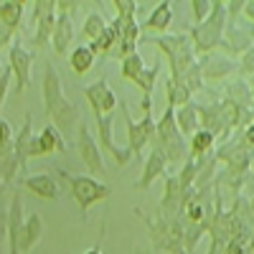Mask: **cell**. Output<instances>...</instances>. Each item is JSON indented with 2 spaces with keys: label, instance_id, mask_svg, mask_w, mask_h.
<instances>
[{
  "label": "cell",
  "instance_id": "6da1fadb",
  "mask_svg": "<svg viewBox=\"0 0 254 254\" xmlns=\"http://www.w3.org/2000/svg\"><path fill=\"white\" fill-rule=\"evenodd\" d=\"M44 107H46V115L51 117V125L64 137H71V135L76 137L81 115H79L76 104H71L64 97L61 76H59L54 64H46V69H44Z\"/></svg>",
  "mask_w": 254,
  "mask_h": 254
},
{
  "label": "cell",
  "instance_id": "7a4b0ae2",
  "mask_svg": "<svg viewBox=\"0 0 254 254\" xmlns=\"http://www.w3.org/2000/svg\"><path fill=\"white\" fill-rule=\"evenodd\" d=\"M224 33H226V3L224 0H214L208 18L190 28L188 38L193 44L196 56H203V54H214V49L221 46Z\"/></svg>",
  "mask_w": 254,
  "mask_h": 254
},
{
  "label": "cell",
  "instance_id": "3957f363",
  "mask_svg": "<svg viewBox=\"0 0 254 254\" xmlns=\"http://www.w3.org/2000/svg\"><path fill=\"white\" fill-rule=\"evenodd\" d=\"M135 214L142 219L147 234L153 239V247L165 254H188L183 247V221L181 219H150L142 208H135Z\"/></svg>",
  "mask_w": 254,
  "mask_h": 254
},
{
  "label": "cell",
  "instance_id": "277c9868",
  "mask_svg": "<svg viewBox=\"0 0 254 254\" xmlns=\"http://www.w3.org/2000/svg\"><path fill=\"white\" fill-rule=\"evenodd\" d=\"M150 147H158L168 163H181V160L188 158V142L176 125V110L168 107V104H165V112L158 120L155 140L150 142Z\"/></svg>",
  "mask_w": 254,
  "mask_h": 254
},
{
  "label": "cell",
  "instance_id": "5b68a950",
  "mask_svg": "<svg viewBox=\"0 0 254 254\" xmlns=\"http://www.w3.org/2000/svg\"><path fill=\"white\" fill-rule=\"evenodd\" d=\"M145 41H150L153 46H158L168 56V64H171V79H176V81H181L183 74L198 61L190 38L183 36V33H176V36H155V38H145Z\"/></svg>",
  "mask_w": 254,
  "mask_h": 254
},
{
  "label": "cell",
  "instance_id": "8992f818",
  "mask_svg": "<svg viewBox=\"0 0 254 254\" xmlns=\"http://www.w3.org/2000/svg\"><path fill=\"white\" fill-rule=\"evenodd\" d=\"M56 173L69 183L71 196H74V201H76V206H79L81 214H87L92 206H97V203H102V201H107V198L112 196V188H110L107 183H102V181L92 178V176L71 173V171H64V168H59Z\"/></svg>",
  "mask_w": 254,
  "mask_h": 254
},
{
  "label": "cell",
  "instance_id": "52a82bcc",
  "mask_svg": "<svg viewBox=\"0 0 254 254\" xmlns=\"http://www.w3.org/2000/svg\"><path fill=\"white\" fill-rule=\"evenodd\" d=\"M120 110H122V117H125V132H127V147H130L132 158H142V150L145 145H150L155 140V117L153 112L142 115L140 122H135L130 117V110H127V102H120Z\"/></svg>",
  "mask_w": 254,
  "mask_h": 254
},
{
  "label": "cell",
  "instance_id": "ba28073f",
  "mask_svg": "<svg viewBox=\"0 0 254 254\" xmlns=\"http://www.w3.org/2000/svg\"><path fill=\"white\" fill-rule=\"evenodd\" d=\"M76 150H79V158L87 165L92 178H97V181L107 178V168H104V160H102V147H99L97 137L89 132L87 122H81L79 130H76Z\"/></svg>",
  "mask_w": 254,
  "mask_h": 254
},
{
  "label": "cell",
  "instance_id": "9c48e42d",
  "mask_svg": "<svg viewBox=\"0 0 254 254\" xmlns=\"http://www.w3.org/2000/svg\"><path fill=\"white\" fill-rule=\"evenodd\" d=\"M33 46L36 49H46L51 44L54 26H56V0H38L33 3Z\"/></svg>",
  "mask_w": 254,
  "mask_h": 254
},
{
  "label": "cell",
  "instance_id": "30bf717a",
  "mask_svg": "<svg viewBox=\"0 0 254 254\" xmlns=\"http://www.w3.org/2000/svg\"><path fill=\"white\" fill-rule=\"evenodd\" d=\"M84 97H87V102H89L94 120L107 117V115H115L117 104H120V99H117V94L112 92V87L107 84V79H99V81L89 84V87L84 89Z\"/></svg>",
  "mask_w": 254,
  "mask_h": 254
},
{
  "label": "cell",
  "instance_id": "8fae6325",
  "mask_svg": "<svg viewBox=\"0 0 254 254\" xmlns=\"http://www.w3.org/2000/svg\"><path fill=\"white\" fill-rule=\"evenodd\" d=\"M33 54L20 46V44H13L10 46V54H8V66L13 71V79H15V94H26V89L31 87V69H33Z\"/></svg>",
  "mask_w": 254,
  "mask_h": 254
},
{
  "label": "cell",
  "instance_id": "7c38bea8",
  "mask_svg": "<svg viewBox=\"0 0 254 254\" xmlns=\"http://www.w3.org/2000/svg\"><path fill=\"white\" fill-rule=\"evenodd\" d=\"M23 224H26L23 203H20V193L15 190L13 198H10V206H8V234H5L8 254H20V234H23Z\"/></svg>",
  "mask_w": 254,
  "mask_h": 254
},
{
  "label": "cell",
  "instance_id": "4fadbf2b",
  "mask_svg": "<svg viewBox=\"0 0 254 254\" xmlns=\"http://www.w3.org/2000/svg\"><path fill=\"white\" fill-rule=\"evenodd\" d=\"M51 153H66V140L56 130L54 125H46L36 137H33V147H31V158H41V155H51Z\"/></svg>",
  "mask_w": 254,
  "mask_h": 254
},
{
  "label": "cell",
  "instance_id": "5bb4252c",
  "mask_svg": "<svg viewBox=\"0 0 254 254\" xmlns=\"http://www.w3.org/2000/svg\"><path fill=\"white\" fill-rule=\"evenodd\" d=\"M165 168H168L165 155L158 150V147H150V153H147V158L142 163V173H140V178H137L135 186L140 190H147L158 178H165Z\"/></svg>",
  "mask_w": 254,
  "mask_h": 254
},
{
  "label": "cell",
  "instance_id": "9a60e30c",
  "mask_svg": "<svg viewBox=\"0 0 254 254\" xmlns=\"http://www.w3.org/2000/svg\"><path fill=\"white\" fill-rule=\"evenodd\" d=\"M23 183L31 193L41 201H59L61 198V188L56 183V178H51L49 173H33V176H23Z\"/></svg>",
  "mask_w": 254,
  "mask_h": 254
},
{
  "label": "cell",
  "instance_id": "2e32d148",
  "mask_svg": "<svg viewBox=\"0 0 254 254\" xmlns=\"http://www.w3.org/2000/svg\"><path fill=\"white\" fill-rule=\"evenodd\" d=\"M33 137H36V132H33V115L28 112L23 127H20V132L15 135V158L20 163V173H23V176H26V165H28V158H31Z\"/></svg>",
  "mask_w": 254,
  "mask_h": 254
},
{
  "label": "cell",
  "instance_id": "e0dca14e",
  "mask_svg": "<svg viewBox=\"0 0 254 254\" xmlns=\"http://www.w3.org/2000/svg\"><path fill=\"white\" fill-rule=\"evenodd\" d=\"M74 41V20L71 15H59L56 13V26H54V36H51V46L59 56L66 54V49Z\"/></svg>",
  "mask_w": 254,
  "mask_h": 254
},
{
  "label": "cell",
  "instance_id": "ac0fdd59",
  "mask_svg": "<svg viewBox=\"0 0 254 254\" xmlns=\"http://www.w3.org/2000/svg\"><path fill=\"white\" fill-rule=\"evenodd\" d=\"M173 23V5L168 3V0H163V3H158L153 8V13L147 15V20L140 26V33L142 31H155V33H168V28H171Z\"/></svg>",
  "mask_w": 254,
  "mask_h": 254
},
{
  "label": "cell",
  "instance_id": "d6986e66",
  "mask_svg": "<svg viewBox=\"0 0 254 254\" xmlns=\"http://www.w3.org/2000/svg\"><path fill=\"white\" fill-rule=\"evenodd\" d=\"M201 64V71H203V79H224L234 71V61L229 56H216V54H208V56H201L198 59Z\"/></svg>",
  "mask_w": 254,
  "mask_h": 254
},
{
  "label": "cell",
  "instance_id": "ffe728a7",
  "mask_svg": "<svg viewBox=\"0 0 254 254\" xmlns=\"http://www.w3.org/2000/svg\"><path fill=\"white\" fill-rule=\"evenodd\" d=\"M176 125H178L181 135L188 137V140H190V135H193L196 130H201V125H198V107H196L193 99L176 110Z\"/></svg>",
  "mask_w": 254,
  "mask_h": 254
},
{
  "label": "cell",
  "instance_id": "44dd1931",
  "mask_svg": "<svg viewBox=\"0 0 254 254\" xmlns=\"http://www.w3.org/2000/svg\"><path fill=\"white\" fill-rule=\"evenodd\" d=\"M44 237V219L38 214H31L23 224V234H20V254H28Z\"/></svg>",
  "mask_w": 254,
  "mask_h": 254
},
{
  "label": "cell",
  "instance_id": "7402d4cb",
  "mask_svg": "<svg viewBox=\"0 0 254 254\" xmlns=\"http://www.w3.org/2000/svg\"><path fill=\"white\" fill-rule=\"evenodd\" d=\"M23 13H26L23 3H18V0H0V20L13 33H18L20 26H23Z\"/></svg>",
  "mask_w": 254,
  "mask_h": 254
},
{
  "label": "cell",
  "instance_id": "603a6c76",
  "mask_svg": "<svg viewBox=\"0 0 254 254\" xmlns=\"http://www.w3.org/2000/svg\"><path fill=\"white\" fill-rule=\"evenodd\" d=\"M214 145H216V135L208 132V130H196L190 135V145H188V158H203L208 153H214Z\"/></svg>",
  "mask_w": 254,
  "mask_h": 254
},
{
  "label": "cell",
  "instance_id": "cb8c5ba5",
  "mask_svg": "<svg viewBox=\"0 0 254 254\" xmlns=\"http://www.w3.org/2000/svg\"><path fill=\"white\" fill-rule=\"evenodd\" d=\"M190 89L186 87L183 81H176V79H168V84H165V104L168 107H173V110H178V107H183V104H188L190 102Z\"/></svg>",
  "mask_w": 254,
  "mask_h": 254
},
{
  "label": "cell",
  "instance_id": "d4e9b609",
  "mask_svg": "<svg viewBox=\"0 0 254 254\" xmlns=\"http://www.w3.org/2000/svg\"><path fill=\"white\" fill-rule=\"evenodd\" d=\"M94 54H92V49H89V44H81V46H76L71 54H69V64H71V69H74V74H79V76H84L92 66H94Z\"/></svg>",
  "mask_w": 254,
  "mask_h": 254
},
{
  "label": "cell",
  "instance_id": "484cf974",
  "mask_svg": "<svg viewBox=\"0 0 254 254\" xmlns=\"http://www.w3.org/2000/svg\"><path fill=\"white\" fill-rule=\"evenodd\" d=\"M84 36H87V41L92 44V41H97L104 31H107V20H104V15L99 10H92L84 15V26H81Z\"/></svg>",
  "mask_w": 254,
  "mask_h": 254
},
{
  "label": "cell",
  "instance_id": "4316f807",
  "mask_svg": "<svg viewBox=\"0 0 254 254\" xmlns=\"http://www.w3.org/2000/svg\"><path fill=\"white\" fill-rule=\"evenodd\" d=\"M115 44H117V31H115L112 26H107V31H104V33H102L97 41H92L89 49H92V54H94V56L110 59V54H112Z\"/></svg>",
  "mask_w": 254,
  "mask_h": 254
},
{
  "label": "cell",
  "instance_id": "83f0119b",
  "mask_svg": "<svg viewBox=\"0 0 254 254\" xmlns=\"http://www.w3.org/2000/svg\"><path fill=\"white\" fill-rule=\"evenodd\" d=\"M120 64H122V71H120L122 81L137 84L140 74L145 71V61H142V56H140V54H132V56H127V59H125V61H120Z\"/></svg>",
  "mask_w": 254,
  "mask_h": 254
},
{
  "label": "cell",
  "instance_id": "f1b7e54d",
  "mask_svg": "<svg viewBox=\"0 0 254 254\" xmlns=\"http://www.w3.org/2000/svg\"><path fill=\"white\" fill-rule=\"evenodd\" d=\"M226 94H229V102L231 104H237V107H249V84L244 79H237V81H231L229 87H226Z\"/></svg>",
  "mask_w": 254,
  "mask_h": 254
},
{
  "label": "cell",
  "instance_id": "f546056e",
  "mask_svg": "<svg viewBox=\"0 0 254 254\" xmlns=\"http://www.w3.org/2000/svg\"><path fill=\"white\" fill-rule=\"evenodd\" d=\"M158 76H160V61H155L150 69L145 66V71L140 74V79H137V84H135V87H140L142 97H153V89H155Z\"/></svg>",
  "mask_w": 254,
  "mask_h": 254
},
{
  "label": "cell",
  "instance_id": "4dcf8cb0",
  "mask_svg": "<svg viewBox=\"0 0 254 254\" xmlns=\"http://www.w3.org/2000/svg\"><path fill=\"white\" fill-rule=\"evenodd\" d=\"M15 150V135H13V127L8 120L0 117V158L8 155Z\"/></svg>",
  "mask_w": 254,
  "mask_h": 254
},
{
  "label": "cell",
  "instance_id": "1f68e13d",
  "mask_svg": "<svg viewBox=\"0 0 254 254\" xmlns=\"http://www.w3.org/2000/svg\"><path fill=\"white\" fill-rule=\"evenodd\" d=\"M18 171H20V163H18V158H15V150L0 158V173H3V183H5V186L13 183V178H15Z\"/></svg>",
  "mask_w": 254,
  "mask_h": 254
},
{
  "label": "cell",
  "instance_id": "d6a6232c",
  "mask_svg": "<svg viewBox=\"0 0 254 254\" xmlns=\"http://www.w3.org/2000/svg\"><path fill=\"white\" fill-rule=\"evenodd\" d=\"M181 81H183L186 87L190 89V94H196V92L203 87V71H201V64L196 61L193 66H190V69L183 74V79H181Z\"/></svg>",
  "mask_w": 254,
  "mask_h": 254
},
{
  "label": "cell",
  "instance_id": "836d02e7",
  "mask_svg": "<svg viewBox=\"0 0 254 254\" xmlns=\"http://www.w3.org/2000/svg\"><path fill=\"white\" fill-rule=\"evenodd\" d=\"M190 10H193V26L203 23L211 13V3L208 0H190Z\"/></svg>",
  "mask_w": 254,
  "mask_h": 254
},
{
  "label": "cell",
  "instance_id": "e575fe53",
  "mask_svg": "<svg viewBox=\"0 0 254 254\" xmlns=\"http://www.w3.org/2000/svg\"><path fill=\"white\" fill-rule=\"evenodd\" d=\"M115 10H117V18H135V10L140 3H135V0H115Z\"/></svg>",
  "mask_w": 254,
  "mask_h": 254
},
{
  "label": "cell",
  "instance_id": "d590c367",
  "mask_svg": "<svg viewBox=\"0 0 254 254\" xmlns=\"http://www.w3.org/2000/svg\"><path fill=\"white\" fill-rule=\"evenodd\" d=\"M239 74H242V76H254V46H252V49H247V51L242 54Z\"/></svg>",
  "mask_w": 254,
  "mask_h": 254
},
{
  "label": "cell",
  "instance_id": "8d00e7d4",
  "mask_svg": "<svg viewBox=\"0 0 254 254\" xmlns=\"http://www.w3.org/2000/svg\"><path fill=\"white\" fill-rule=\"evenodd\" d=\"M10 79H13V71H10V66H5V71L0 74V110H3V104H5L8 87H10Z\"/></svg>",
  "mask_w": 254,
  "mask_h": 254
},
{
  "label": "cell",
  "instance_id": "74e56055",
  "mask_svg": "<svg viewBox=\"0 0 254 254\" xmlns=\"http://www.w3.org/2000/svg\"><path fill=\"white\" fill-rule=\"evenodd\" d=\"M5 234H8V206L3 201V193H0V242L5 239Z\"/></svg>",
  "mask_w": 254,
  "mask_h": 254
},
{
  "label": "cell",
  "instance_id": "f35d334b",
  "mask_svg": "<svg viewBox=\"0 0 254 254\" xmlns=\"http://www.w3.org/2000/svg\"><path fill=\"white\" fill-rule=\"evenodd\" d=\"M13 36H15V33H13V31H10V28L3 23V20H0V51H3L5 46H13V44H10V41H13Z\"/></svg>",
  "mask_w": 254,
  "mask_h": 254
},
{
  "label": "cell",
  "instance_id": "ab89813d",
  "mask_svg": "<svg viewBox=\"0 0 254 254\" xmlns=\"http://www.w3.org/2000/svg\"><path fill=\"white\" fill-rule=\"evenodd\" d=\"M242 13H244V18L249 20V23L254 26V0H249V3H244V10H242Z\"/></svg>",
  "mask_w": 254,
  "mask_h": 254
},
{
  "label": "cell",
  "instance_id": "60d3db41",
  "mask_svg": "<svg viewBox=\"0 0 254 254\" xmlns=\"http://www.w3.org/2000/svg\"><path fill=\"white\" fill-rule=\"evenodd\" d=\"M140 110H142V115L153 112V97H142L140 99Z\"/></svg>",
  "mask_w": 254,
  "mask_h": 254
},
{
  "label": "cell",
  "instance_id": "b9f144b4",
  "mask_svg": "<svg viewBox=\"0 0 254 254\" xmlns=\"http://www.w3.org/2000/svg\"><path fill=\"white\" fill-rule=\"evenodd\" d=\"M84 254H104L99 247H92V249H87V252H84Z\"/></svg>",
  "mask_w": 254,
  "mask_h": 254
},
{
  "label": "cell",
  "instance_id": "7bdbcfd3",
  "mask_svg": "<svg viewBox=\"0 0 254 254\" xmlns=\"http://www.w3.org/2000/svg\"><path fill=\"white\" fill-rule=\"evenodd\" d=\"M249 94L254 97V76H249Z\"/></svg>",
  "mask_w": 254,
  "mask_h": 254
},
{
  "label": "cell",
  "instance_id": "ee69618b",
  "mask_svg": "<svg viewBox=\"0 0 254 254\" xmlns=\"http://www.w3.org/2000/svg\"><path fill=\"white\" fill-rule=\"evenodd\" d=\"M3 188H5V183H3V173H0V193H3Z\"/></svg>",
  "mask_w": 254,
  "mask_h": 254
},
{
  "label": "cell",
  "instance_id": "f6af8a7d",
  "mask_svg": "<svg viewBox=\"0 0 254 254\" xmlns=\"http://www.w3.org/2000/svg\"><path fill=\"white\" fill-rule=\"evenodd\" d=\"M135 254H153V252H145V249H135Z\"/></svg>",
  "mask_w": 254,
  "mask_h": 254
},
{
  "label": "cell",
  "instance_id": "bcb514c9",
  "mask_svg": "<svg viewBox=\"0 0 254 254\" xmlns=\"http://www.w3.org/2000/svg\"><path fill=\"white\" fill-rule=\"evenodd\" d=\"M0 69H3V64H0Z\"/></svg>",
  "mask_w": 254,
  "mask_h": 254
}]
</instances>
